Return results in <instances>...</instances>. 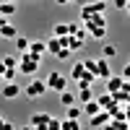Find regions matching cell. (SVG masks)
<instances>
[{
	"mask_svg": "<svg viewBox=\"0 0 130 130\" xmlns=\"http://www.w3.org/2000/svg\"><path fill=\"white\" fill-rule=\"evenodd\" d=\"M47 89L50 91H57V94H62V91H68V78H65L62 73H50L47 75Z\"/></svg>",
	"mask_w": 130,
	"mask_h": 130,
	"instance_id": "obj_1",
	"label": "cell"
},
{
	"mask_svg": "<svg viewBox=\"0 0 130 130\" xmlns=\"http://www.w3.org/2000/svg\"><path fill=\"white\" fill-rule=\"evenodd\" d=\"M50 89H47V81H39V78H34L26 89H24V94L29 96V99H39V96H44Z\"/></svg>",
	"mask_w": 130,
	"mask_h": 130,
	"instance_id": "obj_2",
	"label": "cell"
},
{
	"mask_svg": "<svg viewBox=\"0 0 130 130\" xmlns=\"http://www.w3.org/2000/svg\"><path fill=\"white\" fill-rule=\"evenodd\" d=\"M104 8H107V3H102V0H94V3H86V5L81 8V18H83V21H89V18H94V16L104 13Z\"/></svg>",
	"mask_w": 130,
	"mask_h": 130,
	"instance_id": "obj_3",
	"label": "cell"
},
{
	"mask_svg": "<svg viewBox=\"0 0 130 130\" xmlns=\"http://www.w3.org/2000/svg\"><path fill=\"white\" fill-rule=\"evenodd\" d=\"M50 120H52V115H47V112H34V115H31V120H29V125L34 127V130H47Z\"/></svg>",
	"mask_w": 130,
	"mask_h": 130,
	"instance_id": "obj_4",
	"label": "cell"
},
{
	"mask_svg": "<svg viewBox=\"0 0 130 130\" xmlns=\"http://www.w3.org/2000/svg\"><path fill=\"white\" fill-rule=\"evenodd\" d=\"M109 120H112V112L109 109H102L99 115L91 117V127H104V125H109Z\"/></svg>",
	"mask_w": 130,
	"mask_h": 130,
	"instance_id": "obj_5",
	"label": "cell"
},
{
	"mask_svg": "<svg viewBox=\"0 0 130 130\" xmlns=\"http://www.w3.org/2000/svg\"><path fill=\"white\" fill-rule=\"evenodd\" d=\"M96 78H112V70H109V62H107V57H99L96 60Z\"/></svg>",
	"mask_w": 130,
	"mask_h": 130,
	"instance_id": "obj_6",
	"label": "cell"
},
{
	"mask_svg": "<svg viewBox=\"0 0 130 130\" xmlns=\"http://www.w3.org/2000/svg\"><path fill=\"white\" fill-rule=\"evenodd\" d=\"M47 52V42H31V47H29V55L34 57V60H39L42 62V55Z\"/></svg>",
	"mask_w": 130,
	"mask_h": 130,
	"instance_id": "obj_7",
	"label": "cell"
},
{
	"mask_svg": "<svg viewBox=\"0 0 130 130\" xmlns=\"http://www.w3.org/2000/svg\"><path fill=\"white\" fill-rule=\"evenodd\" d=\"M83 29H89V34L94 39H104V34H107V26H96L91 21H83Z\"/></svg>",
	"mask_w": 130,
	"mask_h": 130,
	"instance_id": "obj_8",
	"label": "cell"
},
{
	"mask_svg": "<svg viewBox=\"0 0 130 130\" xmlns=\"http://www.w3.org/2000/svg\"><path fill=\"white\" fill-rule=\"evenodd\" d=\"M18 94H21V86H18L16 81H10V83L3 86V99H16Z\"/></svg>",
	"mask_w": 130,
	"mask_h": 130,
	"instance_id": "obj_9",
	"label": "cell"
},
{
	"mask_svg": "<svg viewBox=\"0 0 130 130\" xmlns=\"http://www.w3.org/2000/svg\"><path fill=\"white\" fill-rule=\"evenodd\" d=\"M96 102H99V107H102V109H115V107H117V99H115V94H102Z\"/></svg>",
	"mask_w": 130,
	"mask_h": 130,
	"instance_id": "obj_10",
	"label": "cell"
},
{
	"mask_svg": "<svg viewBox=\"0 0 130 130\" xmlns=\"http://www.w3.org/2000/svg\"><path fill=\"white\" fill-rule=\"evenodd\" d=\"M122 83H125V78H120V75H112V78H107V91L109 94H117L122 89Z\"/></svg>",
	"mask_w": 130,
	"mask_h": 130,
	"instance_id": "obj_11",
	"label": "cell"
},
{
	"mask_svg": "<svg viewBox=\"0 0 130 130\" xmlns=\"http://www.w3.org/2000/svg\"><path fill=\"white\" fill-rule=\"evenodd\" d=\"M81 107H83V115H89V117H94V115L102 112V107H99V102H96V99L86 102V104H81Z\"/></svg>",
	"mask_w": 130,
	"mask_h": 130,
	"instance_id": "obj_12",
	"label": "cell"
},
{
	"mask_svg": "<svg viewBox=\"0 0 130 130\" xmlns=\"http://www.w3.org/2000/svg\"><path fill=\"white\" fill-rule=\"evenodd\" d=\"M75 102H78V94H70V91H62V94H60V104L65 107V109H68V107H73Z\"/></svg>",
	"mask_w": 130,
	"mask_h": 130,
	"instance_id": "obj_13",
	"label": "cell"
},
{
	"mask_svg": "<svg viewBox=\"0 0 130 130\" xmlns=\"http://www.w3.org/2000/svg\"><path fill=\"white\" fill-rule=\"evenodd\" d=\"M83 75H86V65H83V60H81V62H75V65H73V70H70V78H73L75 83H78V81L83 78Z\"/></svg>",
	"mask_w": 130,
	"mask_h": 130,
	"instance_id": "obj_14",
	"label": "cell"
},
{
	"mask_svg": "<svg viewBox=\"0 0 130 130\" xmlns=\"http://www.w3.org/2000/svg\"><path fill=\"white\" fill-rule=\"evenodd\" d=\"M94 99V91H91V86H81L78 89V102L86 104V102H91Z\"/></svg>",
	"mask_w": 130,
	"mask_h": 130,
	"instance_id": "obj_15",
	"label": "cell"
},
{
	"mask_svg": "<svg viewBox=\"0 0 130 130\" xmlns=\"http://www.w3.org/2000/svg\"><path fill=\"white\" fill-rule=\"evenodd\" d=\"M0 37H3V39H16V37H18V31H16L13 24H5L3 29H0Z\"/></svg>",
	"mask_w": 130,
	"mask_h": 130,
	"instance_id": "obj_16",
	"label": "cell"
},
{
	"mask_svg": "<svg viewBox=\"0 0 130 130\" xmlns=\"http://www.w3.org/2000/svg\"><path fill=\"white\" fill-rule=\"evenodd\" d=\"M52 37H70V24H55Z\"/></svg>",
	"mask_w": 130,
	"mask_h": 130,
	"instance_id": "obj_17",
	"label": "cell"
},
{
	"mask_svg": "<svg viewBox=\"0 0 130 130\" xmlns=\"http://www.w3.org/2000/svg\"><path fill=\"white\" fill-rule=\"evenodd\" d=\"M16 13V3H8V0H3V3H0V16H13Z\"/></svg>",
	"mask_w": 130,
	"mask_h": 130,
	"instance_id": "obj_18",
	"label": "cell"
},
{
	"mask_svg": "<svg viewBox=\"0 0 130 130\" xmlns=\"http://www.w3.org/2000/svg\"><path fill=\"white\" fill-rule=\"evenodd\" d=\"M13 42H16V50H18V52H29V47H31V42H29L26 37H21V34H18Z\"/></svg>",
	"mask_w": 130,
	"mask_h": 130,
	"instance_id": "obj_19",
	"label": "cell"
},
{
	"mask_svg": "<svg viewBox=\"0 0 130 130\" xmlns=\"http://www.w3.org/2000/svg\"><path fill=\"white\" fill-rule=\"evenodd\" d=\"M81 115H83V107H78V104L68 107V112H65V117H68V120H78Z\"/></svg>",
	"mask_w": 130,
	"mask_h": 130,
	"instance_id": "obj_20",
	"label": "cell"
},
{
	"mask_svg": "<svg viewBox=\"0 0 130 130\" xmlns=\"http://www.w3.org/2000/svg\"><path fill=\"white\" fill-rule=\"evenodd\" d=\"M60 50H62V44H60V39H57V37H52V39L47 42V52H52V55H57Z\"/></svg>",
	"mask_w": 130,
	"mask_h": 130,
	"instance_id": "obj_21",
	"label": "cell"
},
{
	"mask_svg": "<svg viewBox=\"0 0 130 130\" xmlns=\"http://www.w3.org/2000/svg\"><path fill=\"white\" fill-rule=\"evenodd\" d=\"M115 55H117V47H115V44H104L102 57H107V60H109V57H115Z\"/></svg>",
	"mask_w": 130,
	"mask_h": 130,
	"instance_id": "obj_22",
	"label": "cell"
},
{
	"mask_svg": "<svg viewBox=\"0 0 130 130\" xmlns=\"http://www.w3.org/2000/svg\"><path fill=\"white\" fill-rule=\"evenodd\" d=\"M18 62H21V60L13 57V55H5V57H3V65H5V68H18Z\"/></svg>",
	"mask_w": 130,
	"mask_h": 130,
	"instance_id": "obj_23",
	"label": "cell"
},
{
	"mask_svg": "<svg viewBox=\"0 0 130 130\" xmlns=\"http://www.w3.org/2000/svg\"><path fill=\"white\" fill-rule=\"evenodd\" d=\"M62 130H81V125H78V120H68V117H65L62 120Z\"/></svg>",
	"mask_w": 130,
	"mask_h": 130,
	"instance_id": "obj_24",
	"label": "cell"
},
{
	"mask_svg": "<svg viewBox=\"0 0 130 130\" xmlns=\"http://www.w3.org/2000/svg\"><path fill=\"white\" fill-rule=\"evenodd\" d=\"M107 130H127V125L125 122H120V120H117V122H109V125H104Z\"/></svg>",
	"mask_w": 130,
	"mask_h": 130,
	"instance_id": "obj_25",
	"label": "cell"
},
{
	"mask_svg": "<svg viewBox=\"0 0 130 130\" xmlns=\"http://www.w3.org/2000/svg\"><path fill=\"white\" fill-rule=\"evenodd\" d=\"M47 130H62V120H55V117H52L50 125H47Z\"/></svg>",
	"mask_w": 130,
	"mask_h": 130,
	"instance_id": "obj_26",
	"label": "cell"
},
{
	"mask_svg": "<svg viewBox=\"0 0 130 130\" xmlns=\"http://www.w3.org/2000/svg\"><path fill=\"white\" fill-rule=\"evenodd\" d=\"M70 52H73V50H68V47H62V50L57 52L55 57H57V60H68V57H70Z\"/></svg>",
	"mask_w": 130,
	"mask_h": 130,
	"instance_id": "obj_27",
	"label": "cell"
},
{
	"mask_svg": "<svg viewBox=\"0 0 130 130\" xmlns=\"http://www.w3.org/2000/svg\"><path fill=\"white\" fill-rule=\"evenodd\" d=\"M83 65H86V70H89V73L96 75V60H83Z\"/></svg>",
	"mask_w": 130,
	"mask_h": 130,
	"instance_id": "obj_28",
	"label": "cell"
},
{
	"mask_svg": "<svg viewBox=\"0 0 130 130\" xmlns=\"http://www.w3.org/2000/svg\"><path fill=\"white\" fill-rule=\"evenodd\" d=\"M127 3H130V0H115V8L117 10H127Z\"/></svg>",
	"mask_w": 130,
	"mask_h": 130,
	"instance_id": "obj_29",
	"label": "cell"
},
{
	"mask_svg": "<svg viewBox=\"0 0 130 130\" xmlns=\"http://www.w3.org/2000/svg\"><path fill=\"white\" fill-rule=\"evenodd\" d=\"M13 78H16V68H8V70H5V81L10 83V81H13Z\"/></svg>",
	"mask_w": 130,
	"mask_h": 130,
	"instance_id": "obj_30",
	"label": "cell"
},
{
	"mask_svg": "<svg viewBox=\"0 0 130 130\" xmlns=\"http://www.w3.org/2000/svg\"><path fill=\"white\" fill-rule=\"evenodd\" d=\"M122 78H127V81H130V62H127L125 68H122Z\"/></svg>",
	"mask_w": 130,
	"mask_h": 130,
	"instance_id": "obj_31",
	"label": "cell"
},
{
	"mask_svg": "<svg viewBox=\"0 0 130 130\" xmlns=\"http://www.w3.org/2000/svg\"><path fill=\"white\" fill-rule=\"evenodd\" d=\"M5 24H10V21H8V16H0V29H3Z\"/></svg>",
	"mask_w": 130,
	"mask_h": 130,
	"instance_id": "obj_32",
	"label": "cell"
},
{
	"mask_svg": "<svg viewBox=\"0 0 130 130\" xmlns=\"http://www.w3.org/2000/svg\"><path fill=\"white\" fill-rule=\"evenodd\" d=\"M0 130H13V125H10V122H5V125L0 127Z\"/></svg>",
	"mask_w": 130,
	"mask_h": 130,
	"instance_id": "obj_33",
	"label": "cell"
},
{
	"mask_svg": "<svg viewBox=\"0 0 130 130\" xmlns=\"http://www.w3.org/2000/svg\"><path fill=\"white\" fill-rule=\"evenodd\" d=\"M55 3H57V5H68V0H55Z\"/></svg>",
	"mask_w": 130,
	"mask_h": 130,
	"instance_id": "obj_34",
	"label": "cell"
},
{
	"mask_svg": "<svg viewBox=\"0 0 130 130\" xmlns=\"http://www.w3.org/2000/svg\"><path fill=\"white\" fill-rule=\"evenodd\" d=\"M21 130H34V127H31V125H24V127H21Z\"/></svg>",
	"mask_w": 130,
	"mask_h": 130,
	"instance_id": "obj_35",
	"label": "cell"
},
{
	"mask_svg": "<svg viewBox=\"0 0 130 130\" xmlns=\"http://www.w3.org/2000/svg\"><path fill=\"white\" fill-rule=\"evenodd\" d=\"M3 125H5V120H3V117H0V127H3Z\"/></svg>",
	"mask_w": 130,
	"mask_h": 130,
	"instance_id": "obj_36",
	"label": "cell"
},
{
	"mask_svg": "<svg viewBox=\"0 0 130 130\" xmlns=\"http://www.w3.org/2000/svg\"><path fill=\"white\" fill-rule=\"evenodd\" d=\"M8 3H18V0H8Z\"/></svg>",
	"mask_w": 130,
	"mask_h": 130,
	"instance_id": "obj_37",
	"label": "cell"
},
{
	"mask_svg": "<svg viewBox=\"0 0 130 130\" xmlns=\"http://www.w3.org/2000/svg\"><path fill=\"white\" fill-rule=\"evenodd\" d=\"M68 3H78V0H68Z\"/></svg>",
	"mask_w": 130,
	"mask_h": 130,
	"instance_id": "obj_38",
	"label": "cell"
},
{
	"mask_svg": "<svg viewBox=\"0 0 130 130\" xmlns=\"http://www.w3.org/2000/svg\"><path fill=\"white\" fill-rule=\"evenodd\" d=\"M102 3H107V0H102Z\"/></svg>",
	"mask_w": 130,
	"mask_h": 130,
	"instance_id": "obj_39",
	"label": "cell"
}]
</instances>
